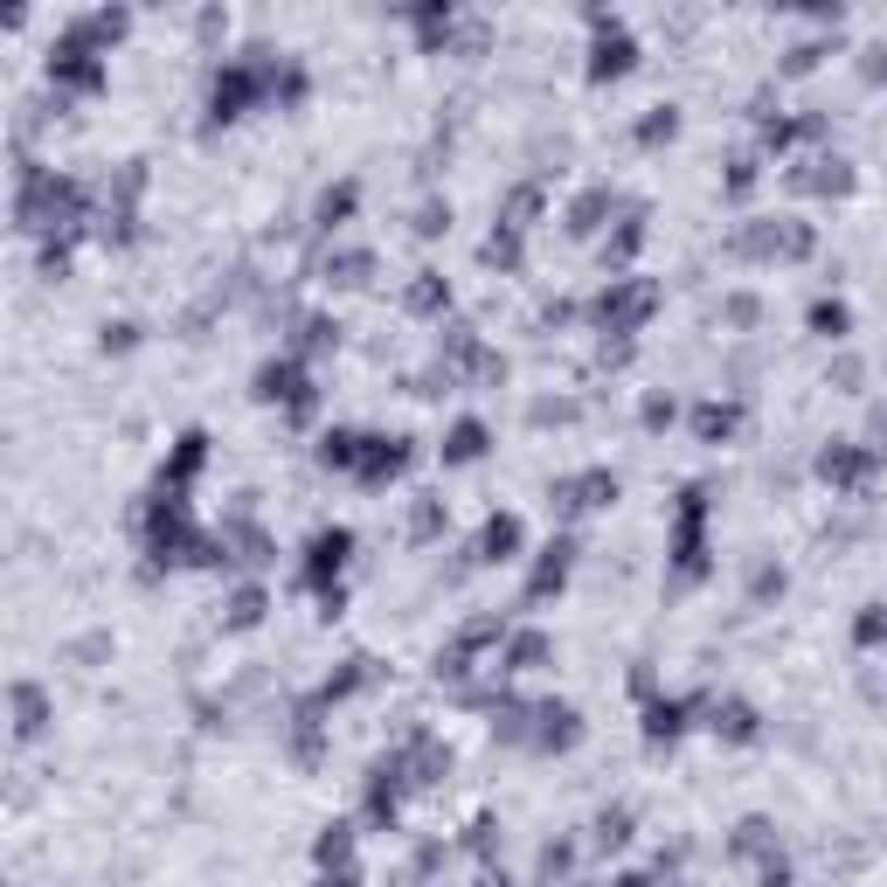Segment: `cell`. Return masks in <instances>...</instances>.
I'll list each match as a JSON object with an SVG mask.
<instances>
[{
	"mask_svg": "<svg viewBox=\"0 0 887 887\" xmlns=\"http://www.w3.org/2000/svg\"><path fill=\"white\" fill-rule=\"evenodd\" d=\"M638 312H652V285H617V292L596 298V319H603L611 333H625Z\"/></svg>",
	"mask_w": 887,
	"mask_h": 887,
	"instance_id": "6",
	"label": "cell"
},
{
	"mask_svg": "<svg viewBox=\"0 0 887 887\" xmlns=\"http://www.w3.org/2000/svg\"><path fill=\"white\" fill-rule=\"evenodd\" d=\"M625 839H631V811H603L596 818V846L611 853V846H625Z\"/></svg>",
	"mask_w": 887,
	"mask_h": 887,
	"instance_id": "17",
	"label": "cell"
},
{
	"mask_svg": "<svg viewBox=\"0 0 887 887\" xmlns=\"http://www.w3.org/2000/svg\"><path fill=\"white\" fill-rule=\"evenodd\" d=\"M257 395H263V403H285L292 417H312V382H306V368H298L292 354L257 368Z\"/></svg>",
	"mask_w": 887,
	"mask_h": 887,
	"instance_id": "2",
	"label": "cell"
},
{
	"mask_svg": "<svg viewBox=\"0 0 887 887\" xmlns=\"http://www.w3.org/2000/svg\"><path fill=\"white\" fill-rule=\"evenodd\" d=\"M347 549H354L347 527H327V534H312V549H306V590H319V603H327V576L347 569Z\"/></svg>",
	"mask_w": 887,
	"mask_h": 887,
	"instance_id": "3",
	"label": "cell"
},
{
	"mask_svg": "<svg viewBox=\"0 0 887 887\" xmlns=\"http://www.w3.org/2000/svg\"><path fill=\"white\" fill-rule=\"evenodd\" d=\"M631 63H638L631 28L617 22V14H590V77H596V84H611V77H625Z\"/></svg>",
	"mask_w": 887,
	"mask_h": 887,
	"instance_id": "1",
	"label": "cell"
},
{
	"mask_svg": "<svg viewBox=\"0 0 887 887\" xmlns=\"http://www.w3.org/2000/svg\"><path fill=\"white\" fill-rule=\"evenodd\" d=\"M679 728H687V701H652V714H645V735H652V742H673Z\"/></svg>",
	"mask_w": 887,
	"mask_h": 887,
	"instance_id": "13",
	"label": "cell"
},
{
	"mask_svg": "<svg viewBox=\"0 0 887 887\" xmlns=\"http://www.w3.org/2000/svg\"><path fill=\"white\" fill-rule=\"evenodd\" d=\"M534 658H549V638H541V631H520L514 652H506V673H527Z\"/></svg>",
	"mask_w": 887,
	"mask_h": 887,
	"instance_id": "15",
	"label": "cell"
},
{
	"mask_svg": "<svg viewBox=\"0 0 887 887\" xmlns=\"http://www.w3.org/2000/svg\"><path fill=\"white\" fill-rule=\"evenodd\" d=\"M714 735H728V742H756V707H742V701H714Z\"/></svg>",
	"mask_w": 887,
	"mask_h": 887,
	"instance_id": "10",
	"label": "cell"
},
{
	"mask_svg": "<svg viewBox=\"0 0 887 887\" xmlns=\"http://www.w3.org/2000/svg\"><path fill=\"white\" fill-rule=\"evenodd\" d=\"M403 465H409V444H403V438H368V444H361V471H354V479H361V485H382V479H395Z\"/></svg>",
	"mask_w": 887,
	"mask_h": 887,
	"instance_id": "5",
	"label": "cell"
},
{
	"mask_svg": "<svg viewBox=\"0 0 887 887\" xmlns=\"http://www.w3.org/2000/svg\"><path fill=\"white\" fill-rule=\"evenodd\" d=\"M14 714H22L14 728H22V735H35V728H42V693H35V687H14Z\"/></svg>",
	"mask_w": 887,
	"mask_h": 887,
	"instance_id": "19",
	"label": "cell"
},
{
	"mask_svg": "<svg viewBox=\"0 0 887 887\" xmlns=\"http://www.w3.org/2000/svg\"><path fill=\"white\" fill-rule=\"evenodd\" d=\"M444 298H451V292H444V285H438V278H430V271H423V285H417V292H409V306H417V312H438V306H444Z\"/></svg>",
	"mask_w": 887,
	"mask_h": 887,
	"instance_id": "21",
	"label": "cell"
},
{
	"mask_svg": "<svg viewBox=\"0 0 887 887\" xmlns=\"http://www.w3.org/2000/svg\"><path fill=\"white\" fill-rule=\"evenodd\" d=\"M514 549H520V520H514V514L485 520V534H479V562H514Z\"/></svg>",
	"mask_w": 887,
	"mask_h": 887,
	"instance_id": "9",
	"label": "cell"
},
{
	"mask_svg": "<svg viewBox=\"0 0 887 887\" xmlns=\"http://www.w3.org/2000/svg\"><path fill=\"white\" fill-rule=\"evenodd\" d=\"M479 458H485V423H479V417L451 423V438H444V465H479Z\"/></svg>",
	"mask_w": 887,
	"mask_h": 887,
	"instance_id": "8",
	"label": "cell"
},
{
	"mask_svg": "<svg viewBox=\"0 0 887 887\" xmlns=\"http://www.w3.org/2000/svg\"><path fill=\"white\" fill-rule=\"evenodd\" d=\"M735 423H742V409H735V403H707L701 417H693V430H701V444H722V438H735Z\"/></svg>",
	"mask_w": 887,
	"mask_h": 887,
	"instance_id": "12",
	"label": "cell"
},
{
	"mask_svg": "<svg viewBox=\"0 0 887 887\" xmlns=\"http://www.w3.org/2000/svg\"><path fill=\"white\" fill-rule=\"evenodd\" d=\"M860 70H866V84H880V77H887V42L866 49V63H860Z\"/></svg>",
	"mask_w": 887,
	"mask_h": 887,
	"instance_id": "22",
	"label": "cell"
},
{
	"mask_svg": "<svg viewBox=\"0 0 887 887\" xmlns=\"http://www.w3.org/2000/svg\"><path fill=\"white\" fill-rule=\"evenodd\" d=\"M555 500H562V514H596V506L617 500V479H611V471H582V479H562L555 485Z\"/></svg>",
	"mask_w": 887,
	"mask_h": 887,
	"instance_id": "4",
	"label": "cell"
},
{
	"mask_svg": "<svg viewBox=\"0 0 887 887\" xmlns=\"http://www.w3.org/2000/svg\"><path fill=\"white\" fill-rule=\"evenodd\" d=\"M263 617V590H236V603H230V631H250Z\"/></svg>",
	"mask_w": 887,
	"mask_h": 887,
	"instance_id": "18",
	"label": "cell"
},
{
	"mask_svg": "<svg viewBox=\"0 0 887 887\" xmlns=\"http://www.w3.org/2000/svg\"><path fill=\"white\" fill-rule=\"evenodd\" d=\"M853 638H860V645H880V638H887V611H880V603H866V617L853 625Z\"/></svg>",
	"mask_w": 887,
	"mask_h": 887,
	"instance_id": "20",
	"label": "cell"
},
{
	"mask_svg": "<svg viewBox=\"0 0 887 887\" xmlns=\"http://www.w3.org/2000/svg\"><path fill=\"white\" fill-rule=\"evenodd\" d=\"M846 327H853V312H846L839 298H818V306H811V333L818 340H846Z\"/></svg>",
	"mask_w": 887,
	"mask_h": 887,
	"instance_id": "14",
	"label": "cell"
},
{
	"mask_svg": "<svg viewBox=\"0 0 887 887\" xmlns=\"http://www.w3.org/2000/svg\"><path fill=\"white\" fill-rule=\"evenodd\" d=\"M673 132H679V111H673V104H658L652 119L638 125V146H658V139H673Z\"/></svg>",
	"mask_w": 887,
	"mask_h": 887,
	"instance_id": "16",
	"label": "cell"
},
{
	"mask_svg": "<svg viewBox=\"0 0 887 887\" xmlns=\"http://www.w3.org/2000/svg\"><path fill=\"white\" fill-rule=\"evenodd\" d=\"M818 471H825V479H839V485H853V479H866V471H874V458H860V451L833 444V451L818 458Z\"/></svg>",
	"mask_w": 887,
	"mask_h": 887,
	"instance_id": "11",
	"label": "cell"
},
{
	"mask_svg": "<svg viewBox=\"0 0 887 887\" xmlns=\"http://www.w3.org/2000/svg\"><path fill=\"white\" fill-rule=\"evenodd\" d=\"M569 555H576V541H549V549H541V569H534V582H527V603H541L549 590L569 582Z\"/></svg>",
	"mask_w": 887,
	"mask_h": 887,
	"instance_id": "7",
	"label": "cell"
}]
</instances>
